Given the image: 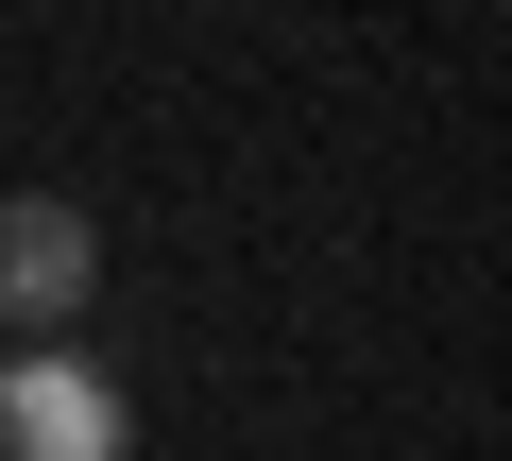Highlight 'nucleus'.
<instances>
[{
	"instance_id": "f257e3e1",
	"label": "nucleus",
	"mask_w": 512,
	"mask_h": 461,
	"mask_svg": "<svg viewBox=\"0 0 512 461\" xmlns=\"http://www.w3.org/2000/svg\"><path fill=\"white\" fill-rule=\"evenodd\" d=\"M0 461H137V393L69 342H0Z\"/></svg>"
},
{
	"instance_id": "f03ea898",
	"label": "nucleus",
	"mask_w": 512,
	"mask_h": 461,
	"mask_svg": "<svg viewBox=\"0 0 512 461\" xmlns=\"http://www.w3.org/2000/svg\"><path fill=\"white\" fill-rule=\"evenodd\" d=\"M103 308V222L69 188H0V342H69Z\"/></svg>"
}]
</instances>
